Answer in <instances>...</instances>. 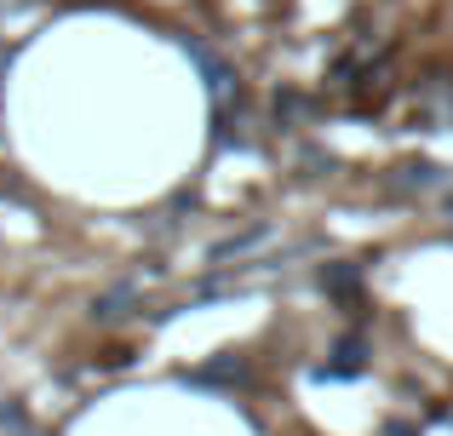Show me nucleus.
<instances>
[{"label": "nucleus", "instance_id": "nucleus-1", "mask_svg": "<svg viewBox=\"0 0 453 436\" xmlns=\"http://www.w3.org/2000/svg\"><path fill=\"white\" fill-rule=\"evenodd\" d=\"M12 6H18V0H0V18H6V11H12Z\"/></svg>", "mask_w": 453, "mask_h": 436}, {"label": "nucleus", "instance_id": "nucleus-2", "mask_svg": "<svg viewBox=\"0 0 453 436\" xmlns=\"http://www.w3.org/2000/svg\"><path fill=\"white\" fill-rule=\"evenodd\" d=\"M0 75H6V46H0Z\"/></svg>", "mask_w": 453, "mask_h": 436}]
</instances>
